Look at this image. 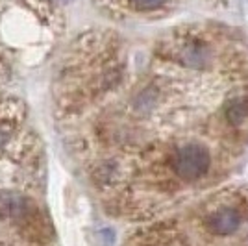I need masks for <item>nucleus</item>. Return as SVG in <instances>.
Masks as SVG:
<instances>
[{"instance_id":"39448f33","label":"nucleus","mask_w":248,"mask_h":246,"mask_svg":"<svg viewBox=\"0 0 248 246\" xmlns=\"http://www.w3.org/2000/svg\"><path fill=\"white\" fill-rule=\"evenodd\" d=\"M26 211V202L21 195L15 193H4L0 195V216L15 218Z\"/></svg>"},{"instance_id":"f03ea898","label":"nucleus","mask_w":248,"mask_h":246,"mask_svg":"<svg viewBox=\"0 0 248 246\" xmlns=\"http://www.w3.org/2000/svg\"><path fill=\"white\" fill-rule=\"evenodd\" d=\"M241 224H243V215L233 207L217 209L206 218L207 230L217 235H232L233 231H237L241 228Z\"/></svg>"},{"instance_id":"f257e3e1","label":"nucleus","mask_w":248,"mask_h":246,"mask_svg":"<svg viewBox=\"0 0 248 246\" xmlns=\"http://www.w3.org/2000/svg\"><path fill=\"white\" fill-rule=\"evenodd\" d=\"M170 165L174 174L184 182H197L211 169V154L202 144L187 143L176 150Z\"/></svg>"},{"instance_id":"7ed1b4c3","label":"nucleus","mask_w":248,"mask_h":246,"mask_svg":"<svg viewBox=\"0 0 248 246\" xmlns=\"http://www.w3.org/2000/svg\"><path fill=\"white\" fill-rule=\"evenodd\" d=\"M182 65H186L189 69H207L211 65V60H213V54L209 50L206 43L202 41H189L182 46V50L178 54Z\"/></svg>"},{"instance_id":"20e7f679","label":"nucleus","mask_w":248,"mask_h":246,"mask_svg":"<svg viewBox=\"0 0 248 246\" xmlns=\"http://www.w3.org/2000/svg\"><path fill=\"white\" fill-rule=\"evenodd\" d=\"M226 121L235 128H241L248 121V96H235L224 106Z\"/></svg>"},{"instance_id":"423d86ee","label":"nucleus","mask_w":248,"mask_h":246,"mask_svg":"<svg viewBox=\"0 0 248 246\" xmlns=\"http://www.w3.org/2000/svg\"><path fill=\"white\" fill-rule=\"evenodd\" d=\"M128 4H130V8L135 11H155L159 10V8H163L167 4V0H128Z\"/></svg>"},{"instance_id":"0eeeda50","label":"nucleus","mask_w":248,"mask_h":246,"mask_svg":"<svg viewBox=\"0 0 248 246\" xmlns=\"http://www.w3.org/2000/svg\"><path fill=\"white\" fill-rule=\"evenodd\" d=\"M11 134H13V128H11L10 124L0 123V146H2V144H6L8 141H10Z\"/></svg>"}]
</instances>
